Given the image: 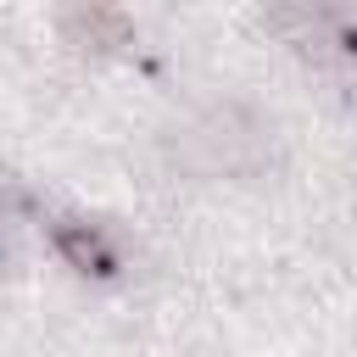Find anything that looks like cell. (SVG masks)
I'll list each match as a JSON object with an SVG mask.
<instances>
[{"mask_svg":"<svg viewBox=\"0 0 357 357\" xmlns=\"http://www.w3.org/2000/svg\"><path fill=\"white\" fill-rule=\"evenodd\" d=\"M262 156H268V128L245 106H206L173 139V162L190 167L195 178H234L251 173Z\"/></svg>","mask_w":357,"mask_h":357,"instance_id":"1","label":"cell"},{"mask_svg":"<svg viewBox=\"0 0 357 357\" xmlns=\"http://www.w3.org/2000/svg\"><path fill=\"white\" fill-rule=\"evenodd\" d=\"M61 33L73 45H84V50H117V45H128L134 22L123 11H112V6H84V11H67L61 17Z\"/></svg>","mask_w":357,"mask_h":357,"instance_id":"2","label":"cell"},{"mask_svg":"<svg viewBox=\"0 0 357 357\" xmlns=\"http://www.w3.org/2000/svg\"><path fill=\"white\" fill-rule=\"evenodd\" d=\"M56 245H61V257H67L73 268H84V273H112V268H117L112 245H106L89 223H56Z\"/></svg>","mask_w":357,"mask_h":357,"instance_id":"3","label":"cell"}]
</instances>
